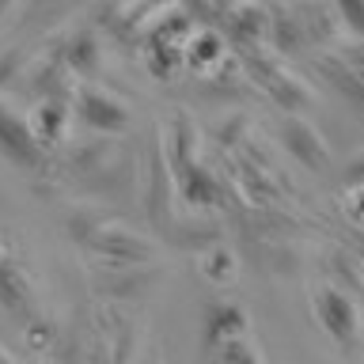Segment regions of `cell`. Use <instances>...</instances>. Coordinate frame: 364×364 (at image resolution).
<instances>
[{
	"label": "cell",
	"instance_id": "cell-10",
	"mask_svg": "<svg viewBox=\"0 0 364 364\" xmlns=\"http://www.w3.org/2000/svg\"><path fill=\"white\" fill-rule=\"evenodd\" d=\"M220 364H262V353L247 338L220 341Z\"/></svg>",
	"mask_w": 364,
	"mask_h": 364
},
{
	"label": "cell",
	"instance_id": "cell-9",
	"mask_svg": "<svg viewBox=\"0 0 364 364\" xmlns=\"http://www.w3.org/2000/svg\"><path fill=\"white\" fill-rule=\"evenodd\" d=\"M201 269H205V277L216 281V284H232L235 281V255L224 247H213L209 255H205Z\"/></svg>",
	"mask_w": 364,
	"mask_h": 364
},
{
	"label": "cell",
	"instance_id": "cell-2",
	"mask_svg": "<svg viewBox=\"0 0 364 364\" xmlns=\"http://www.w3.org/2000/svg\"><path fill=\"white\" fill-rule=\"evenodd\" d=\"M68 107H73V118L80 125H87L91 133H102V136H118V133L129 129V122H133L129 107H125L122 99H114L110 91L95 87V84L76 87Z\"/></svg>",
	"mask_w": 364,
	"mask_h": 364
},
{
	"label": "cell",
	"instance_id": "cell-6",
	"mask_svg": "<svg viewBox=\"0 0 364 364\" xmlns=\"http://www.w3.org/2000/svg\"><path fill=\"white\" fill-rule=\"evenodd\" d=\"M281 144L300 159L304 167L311 171H323L330 164V152H326V141L315 133V125L307 118H284L281 122Z\"/></svg>",
	"mask_w": 364,
	"mask_h": 364
},
{
	"label": "cell",
	"instance_id": "cell-8",
	"mask_svg": "<svg viewBox=\"0 0 364 364\" xmlns=\"http://www.w3.org/2000/svg\"><path fill=\"white\" fill-rule=\"evenodd\" d=\"M220 61H224V38L216 31H198L182 46V65H190L193 73H213Z\"/></svg>",
	"mask_w": 364,
	"mask_h": 364
},
{
	"label": "cell",
	"instance_id": "cell-7",
	"mask_svg": "<svg viewBox=\"0 0 364 364\" xmlns=\"http://www.w3.org/2000/svg\"><path fill=\"white\" fill-rule=\"evenodd\" d=\"M315 318H318V326H323L330 338H338V341H353L357 323H360L357 307H353L338 289H318L315 292Z\"/></svg>",
	"mask_w": 364,
	"mask_h": 364
},
{
	"label": "cell",
	"instance_id": "cell-4",
	"mask_svg": "<svg viewBox=\"0 0 364 364\" xmlns=\"http://www.w3.org/2000/svg\"><path fill=\"white\" fill-rule=\"evenodd\" d=\"M68 118H73V107L61 102V99H53V95H46V99H38L31 107L27 122H31V133H34V141H38V148H42L46 156H50L53 148L65 141Z\"/></svg>",
	"mask_w": 364,
	"mask_h": 364
},
{
	"label": "cell",
	"instance_id": "cell-11",
	"mask_svg": "<svg viewBox=\"0 0 364 364\" xmlns=\"http://www.w3.org/2000/svg\"><path fill=\"white\" fill-rule=\"evenodd\" d=\"M330 4H334L341 27L353 31V34L364 42V0H330Z\"/></svg>",
	"mask_w": 364,
	"mask_h": 364
},
{
	"label": "cell",
	"instance_id": "cell-12",
	"mask_svg": "<svg viewBox=\"0 0 364 364\" xmlns=\"http://www.w3.org/2000/svg\"><path fill=\"white\" fill-rule=\"evenodd\" d=\"M8 258V247H4V232H0V262Z\"/></svg>",
	"mask_w": 364,
	"mask_h": 364
},
{
	"label": "cell",
	"instance_id": "cell-3",
	"mask_svg": "<svg viewBox=\"0 0 364 364\" xmlns=\"http://www.w3.org/2000/svg\"><path fill=\"white\" fill-rule=\"evenodd\" d=\"M0 159H8V164L19 167V171H34V167H42V159H46V152L38 148V141H34V133H31L27 114H19L4 99H0Z\"/></svg>",
	"mask_w": 364,
	"mask_h": 364
},
{
	"label": "cell",
	"instance_id": "cell-1",
	"mask_svg": "<svg viewBox=\"0 0 364 364\" xmlns=\"http://www.w3.org/2000/svg\"><path fill=\"white\" fill-rule=\"evenodd\" d=\"M73 232L80 239V247H87L99 262H107L114 269H129L152 258V247L118 220H87V228L73 224Z\"/></svg>",
	"mask_w": 364,
	"mask_h": 364
},
{
	"label": "cell",
	"instance_id": "cell-5",
	"mask_svg": "<svg viewBox=\"0 0 364 364\" xmlns=\"http://www.w3.org/2000/svg\"><path fill=\"white\" fill-rule=\"evenodd\" d=\"M0 307L8 315L23 318V323H34L38 318V307H34V289H31V277L23 273L19 262L4 258L0 262Z\"/></svg>",
	"mask_w": 364,
	"mask_h": 364
}]
</instances>
